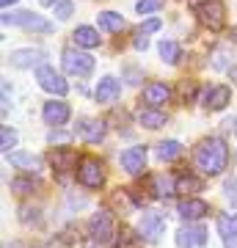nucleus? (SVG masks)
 Returning a JSON list of instances; mask_svg holds the SVG:
<instances>
[{"label": "nucleus", "instance_id": "19", "mask_svg": "<svg viewBox=\"0 0 237 248\" xmlns=\"http://www.w3.org/2000/svg\"><path fill=\"white\" fill-rule=\"evenodd\" d=\"M9 160H11V166H17L22 171H33L36 174V171L42 169V160L36 157V155H31V152H11Z\"/></svg>", "mask_w": 237, "mask_h": 248}, {"label": "nucleus", "instance_id": "15", "mask_svg": "<svg viewBox=\"0 0 237 248\" xmlns=\"http://www.w3.org/2000/svg\"><path fill=\"white\" fill-rule=\"evenodd\" d=\"M168 97H171V89L166 83H149L141 94V102H146L149 108H160L163 102H168Z\"/></svg>", "mask_w": 237, "mask_h": 248}, {"label": "nucleus", "instance_id": "3", "mask_svg": "<svg viewBox=\"0 0 237 248\" xmlns=\"http://www.w3.org/2000/svg\"><path fill=\"white\" fill-rule=\"evenodd\" d=\"M3 22L6 25H19V28H28V31H39V33H50L53 31V22H47L44 17L33 14V11H6L3 14Z\"/></svg>", "mask_w": 237, "mask_h": 248}, {"label": "nucleus", "instance_id": "7", "mask_svg": "<svg viewBox=\"0 0 237 248\" xmlns=\"http://www.w3.org/2000/svg\"><path fill=\"white\" fill-rule=\"evenodd\" d=\"M138 232L143 234V240L149 243H158L163 234H166V218L160 213H143L138 221Z\"/></svg>", "mask_w": 237, "mask_h": 248}, {"label": "nucleus", "instance_id": "1", "mask_svg": "<svg viewBox=\"0 0 237 248\" xmlns=\"http://www.w3.org/2000/svg\"><path fill=\"white\" fill-rule=\"evenodd\" d=\"M226 163H229V149L221 138H210L196 149V166L207 177H218L221 171L226 169Z\"/></svg>", "mask_w": 237, "mask_h": 248}, {"label": "nucleus", "instance_id": "41", "mask_svg": "<svg viewBox=\"0 0 237 248\" xmlns=\"http://www.w3.org/2000/svg\"><path fill=\"white\" fill-rule=\"evenodd\" d=\"M232 39H235V42H237V28H232Z\"/></svg>", "mask_w": 237, "mask_h": 248}, {"label": "nucleus", "instance_id": "13", "mask_svg": "<svg viewBox=\"0 0 237 248\" xmlns=\"http://www.w3.org/2000/svg\"><path fill=\"white\" fill-rule=\"evenodd\" d=\"M42 116H44V122L50 124V127H61V124H66L69 122V105L66 102H44V110H42Z\"/></svg>", "mask_w": 237, "mask_h": 248}, {"label": "nucleus", "instance_id": "33", "mask_svg": "<svg viewBox=\"0 0 237 248\" xmlns=\"http://www.w3.org/2000/svg\"><path fill=\"white\" fill-rule=\"evenodd\" d=\"M19 221L22 223H31V221H39V210L36 207H22V213H19Z\"/></svg>", "mask_w": 237, "mask_h": 248}, {"label": "nucleus", "instance_id": "38", "mask_svg": "<svg viewBox=\"0 0 237 248\" xmlns=\"http://www.w3.org/2000/svg\"><path fill=\"white\" fill-rule=\"evenodd\" d=\"M0 3H3V9H9V6H14L17 0H0Z\"/></svg>", "mask_w": 237, "mask_h": 248}, {"label": "nucleus", "instance_id": "28", "mask_svg": "<svg viewBox=\"0 0 237 248\" xmlns=\"http://www.w3.org/2000/svg\"><path fill=\"white\" fill-rule=\"evenodd\" d=\"M152 187H155V196H158V199H166V196H171L176 190V185H171L168 177H155L152 179Z\"/></svg>", "mask_w": 237, "mask_h": 248}, {"label": "nucleus", "instance_id": "2", "mask_svg": "<svg viewBox=\"0 0 237 248\" xmlns=\"http://www.w3.org/2000/svg\"><path fill=\"white\" fill-rule=\"evenodd\" d=\"M88 234H91V240H94L99 248L108 246V243L113 240L116 229H113V218H111L108 210H99V213L91 215V221H88Z\"/></svg>", "mask_w": 237, "mask_h": 248}, {"label": "nucleus", "instance_id": "17", "mask_svg": "<svg viewBox=\"0 0 237 248\" xmlns=\"http://www.w3.org/2000/svg\"><path fill=\"white\" fill-rule=\"evenodd\" d=\"M218 234L223 237L226 248H237V213L218 215Z\"/></svg>", "mask_w": 237, "mask_h": 248}, {"label": "nucleus", "instance_id": "6", "mask_svg": "<svg viewBox=\"0 0 237 248\" xmlns=\"http://www.w3.org/2000/svg\"><path fill=\"white\" fill-rule=\"evenodd\" d=\"M36 80H39V86H42L44 91L58 94V97H63V94L69 91V83H66L53 66H39V69H36Z\"/></svg>", "mask_w": 237, "mask_h": 248}, {"label": "nucleus", "instance_id": "26", "mask_svg": "<svg viewBox=\"0 0 237 248\" xmlns=\"http://www.w3.org/2000/svg\"><path fill=\"white\" fill-rule=\"evenodd\" d=\"M158 50H160V55H163V61L166 63H176L179 61V55H182L179 53V45H176V42H166V39L160 42Z\"/></svg>", "mask_w": 237, "mask_h": 248}, {"label": "nucleus", "instance_id": "11", "mask_svg": "<svg viewBox=\"0 0 237 248\" xmlns=\"http://www.w3.org/2000/svg\"><path fill=\"white\" fill-rule=\"evenodd\" d=\"M94 97H97L99 105H111V102H116V99L122 97V83H119L116 78H102L97 83Z\"/></svg>", "mask_w": 237, "mask_h": 248}, {"label": "nucleus", "instance_id": "21", "mask_svg": "<svg viewBox=\"0 0 237 248\" xmlns=\"http://www.w3.org/2000/svg\"><path fill=\"white\" fill-rule=\"evenodd\" d=\"M97 22H99V31H108V33H119L124 28L122 14H116V11H102L97 17Z\"/></svg>", "mask_w": 237, "mask_h": 248}, {"label": "nucleus", "instance_id": "37", "mask_svg": "<svg viewBox=\"0 0 237 248\" xmlns=\"http://www.w3.org/2000/svg\"><path fill=\"white\" fill-rule=\"evenodd\" d=\"M50 143H69V135L66 133H50Z\"/></svg>", "mask_w": 237, "mask_h": 248}, {"label": "nucleus", "instance_id": "24", "mask_svg": "<svg viewBox=\"0 0 237 248\" xmlns=\"http://www.w3.org/2000/svg\"><path fill=\"white\" fill-rule=\"evenodd\" d=\"M116 248H143V234L132 229H122L116 234Z\"/></svg>", "mask_w": 237, "mask_h": 248}, {"label": "nucleus", "instance_id": "22", "mask_svg": "<svg viewBox=\"0 0 237 248\" xmlns=\"http://www.w3.org/2000/svg\"><path fill=\"white\" fill-rule=\"evenodd\" d=\"M72 36H75V45L78 47H99V33L88 25H80Z\"/></svg>", "mask_w": 237, "mask_h": 248}, {"label": "nucleus", "instance_id": "31", "mask_svg": "<svg viewBox=\"0 0 237 248\" xmlns=\"http://www.w3.org/2000/svg\"><path fill=\"white\" fill-rule=\"evenodd\" d=\"M163 6V0H138V14H152V11H158Z\"/></svg>", "mask_w": 237, "mask_h": 248}, {"label": "nucleus", "instance_id": "23", "mask_svg": "<svg viewBox=\"0 0 237 248\" xmlns=\"http://www.w3.org/2000/svg\"><path fill=\"white\" fill-rule=\"evenodd\" d=\"M138 122L143 124V127H149V130H158V127L166 124V113H163V110H155V108H146V110L138 113Z\"/></svg>", "mask_w": 237, "mask_h": 248}, {"label": "nucleus", "instance_id": "29", "mask_svg": "<svg viewBox=\"0 0 237 248\" xmlns=\"http://www.w3.org/2000/svg\"><path fill=\"white\" fill-rule=\"evenodd\" d=\"M0 143H3L0 149L6 152V155H11V149L17 146V133H14L11 127H3V130H0Z\"/></svg>", "mask_w": 237, "mask_h": 248}, {"label": "nucleus", "instance_id": "14", "mask_svg": "<svg viewBox=\"0 0 237 248\" xmlns=\"http://www.w3.org/2000/svg\"><path fill=\"white\" fill-rule=\"evenodd\" d=\"M9 58H11V66H17V69H33V66L39 69V66H44L42 50H14Z\"/></svg>", "mask_w": 237, "mask_h": 248}, {"label": "nucleus", "instance_id": "12", "mask_svg": "<svg viewBox=\"0 0 237 248\" xmlns=\"http://www.w3.org/2000/svg\"><path fill=\"white\" fill-rule=\"evenodd\" d=\"M146 166V146H130L127 152H122V169L127 174H141Z\"/></svg>", "mask_w": 237, "mask_h": 248}, {"label": "nucleus", "instance_id": "35", "mask_svg": "<svg viewBox=\"0 0 237 248\" xmlns=\"http://www.w3.org/2000/svg\"><path fill=\"white\" fill-rule=\"evenodd\" d=\"M132 45H135V50H146V47H149V39H146V33L135 31V39H132Z\"/></svg>", "mask_w": 237, "mask_h": 248}, {"label": "nucleus", "instance_id": "18", "mask_svg": "<svg viewBox=\"0 0 237 248\" xmlns=\"http://www.w3.org/2000/svg\"><path fill=\"white\" fill-rule=\"evenodd\" d=\"M207 213H210V204L202 202V199H185V202L179 204V215H182L185 221H199V218H204Z\"/></svg>", "mask_w": 237, "mask_h": 248}, {"label": "nucleus", "instance_id": "20", "mask_svg": "<svg viewBox=\"0 0 237 248\" xmlns=\"http://www.w3.org/2000/svg\"><path fill=\"white\" fill-rule=\"evenodd\" d=\"M229 97H232V91L226 86H218V89H212L207 97H204V105L210 108V110H221V108H226Z\"/></svg>", "mask_w": 237, "mask_h": 248}, {"label": "nucleus", "instance_id": "4", "mask_svg": "<svg viewBox=\"0 0 237 248\" xmlns=\"http://www.w3.org/2000/svg\"><path fill=\"white\" fill-rule=\"evenodd\" d=\"M75 177H78V182L83 187H99L105 182V166H102L97 157H83Z\"/></svg>", "mask_w": 237, "mask_h": 248}, {"label": "nucleus", "instance_id": "25", "mask_svg": "<svg viewBox=\"0 0 237 248\" xmlns=\"http://www.w3.org/2000/svg\"><path fill=\"white\" fill-rule=\"evenodd\" d=\"M174 185H176V193H185V196L204 190V182H202L199 177H179V179L174 182Z\"/></svg>", "mask_w": 237, "mask_h": 248}, {"label": "nucleus", "instance_id": "8", "mask_svg": "<svg viewBox=\"0 0 237 248\" xmlns=\"http://www.w3.org/2000/svg\"><path fill=\"white\" fill-rule=\"evenodd\" d=\"M199 19H202L210 31H218V28L223 25V3H221V0H207V3H202V6H199Z\"/></svg>", "mask_w": 237, "mask_h": 248}, {"label": "nucleus", "instance_id": "5", "mask_svg": "<svg viewBox=\"0 0 237 248\" xmlns=\"http://www.w3.org/2000/svg\"><path fill=\"white\" fill-rule=\"evenodd\" d=\"M63 69L69 75H78V78H88L94 72V58L88 53H80V50H63Z\"/></svg>", "mask_w": 237, "mask_h": 248}, {"label": "nucleus", "instance_id": "36", "mask_svg": "<svg viewBox=\"0 0 237 248\" xmlns=\"http://www.w3.org/2000/svg\"><path fill=\"white\" fill-rule=\"evenodd\" d=\"M138 31H141V33H155V31H160V19H146Z\"/></svg>", "mask_w": 237, "mask_h": 248}, {"label": "nucleus", "instance_id": "32", "mask_svg": "<svg viewBox=\"0 0 237 248\" xmlns=\"http://www.w3.org/2000/svg\"><path fill=\"white\" fill-rule=\"evenodd\" d=\"M55 17L58 19H69L72 17V3L69 0H61V3L55 6Z\"/></svg>", "mask_w": 237, "mask_h": 248}, {"label": "nucleus", "instance_id": "30", "mask_svg": "<svg viewBox=\"0 0 237 248\" xmlns=\"http://www.w3.org/2000/svg\"><path fill=\"white\" fill-rule=\"evenodd\" d=\"M11 190H17V193H31V190H36V182H33V179L19 177V179L11 182Z\"/></svg>", "mask_w": 237, "mask_h": 248}, {"label": "nucleus", "instance_id": "27", "mask_svg": "<svg viewBox=\"0 0 237 248\" xmlns=\"http://www.w3.org/2000/svg\"><path fill=\"white\" fill-rule=\"evenodd\" d=\"M179 152H182L179 141H163V143H158V157L160 160H174V157H179Z\"/></svg>", "mask_w": 237, "mask_h": 248}, {"label": "nucleus", "instance_id": "16", "mask_svg": "<svg viewBox=\"0 0 237 248\" xmlns=\"http://www.w3.org/2000/svg\"><path fill=\"white\" fill-rule=\"evenodd\" d=\"M78 135L86 143H99L105 138V122H97V119H83L78 127Z\"/></svg>", "mask_w": 237, "mask_h": 248}, {"label": "nucleus", "instance_id": "34", "mask_svg": "<svg viewBox=\"0 0 237 248\" xmlns=\"http://www.w3.org/2000/svg\"><path fill=\"white\" fill-rule=\"evenodd\" d=\"M212 69H232V63L226 61V53H223V50L215 53V58H212Z\"/></svg>", "mask_w": 237, "mask_h": 248}, {"label": "nucleus", "instance_id": "39", "mask_svg": "<svg viewBox=\"0 0 237 248\" xmlns=\"http://www.w3.org/2000/svg\"><path fill=\"white\" fill-rule=\"evenodd\" d=\"M229 75H232V78H235V83H237V66H232V69H229Z\"/></svg>", "mask_w": 237, "mask_h": 248}, {"label": "nucleus", "instance_id": "42", "mask_svg": "<svg viewBox=\"0 0 237 248\" xmlns=\"http://www.w3.org/2000/svg\"><path fill=\"white\" fill-rule=\"evenodd\" d=\"M235 130H237V122H235Z\"/></svg>", "mask_w": 237, "mask_h": 248}, {"label": "nucleus", "instance_id": "9", "mask_svg": "<svg viewBox=\"0 0 237 248\" xmlns=\"http://www.w3.org/2000/svg\"><path fill=\"white\" fill-rule=\"evenodd\" d=\"M53 169H55V174H58V179L66 182L72 169H75V174H78V155H75L72 149H58L53 155Z\"/></svg>", "mask_w": 237, "mask_h": 248}, {"label": "nucleus", "instance_id": "10", "mask_svg": "<svg viewBox=\"0 0 237 248\" xmlns=\"http://www.w3.org/2000/svg\"><path fill=\"white\" fill-rule=\"evenodd\" d=\"M207 243V229L204 226H182L176 232V246L179 248H196V246H204Z\"/></svg>", "mask_w": 237, "mask_h": 248}, {"label": "nucleus", "instance_id": "40", "mask_svg": "<svg viewBox=\"0 0 237 248\" xmlns=\"http://www.w3.org/2000/svg\"><path fill=\"white\" fill-rule=\"evenodd\" d=\"M55 0H42V6H53Z\"/></svg>", "mask_w": 237, "mask_h": 248}]
</instances>
